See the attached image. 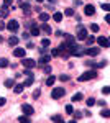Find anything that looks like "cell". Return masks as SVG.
<instances>
[{"label":"cell","mask_w":110,"mask_h":123,"mask_svg":"<svg viewBox=\"0 0 110 123\" xmlns=\"http://www.w3.org/2000/svg\"><path fill=\"white\" fill-rule=\"evenodd\" d=\"M95 77H97L95 71H87V72H84V74H81L77 77V80L79 82H85V80H91V79H95Z\"/></svg>","instance_id":"1"},{"label":"cell","mask_w":110,"mask_h":123,"mask_svg":"<svg viewBox=\"0 0 110 123\" xmlns=\"http://www.w3.org/2000/svg\"><path fill=\"white\" fill-rule=\"evenodd\" d=\"M21 66L25 69H35L36 67V61L35 59H28V57H21Z\"/></svg>","instance_id":"2"},{"label":"cell","mask_w":110,"mask_h":123,"mask_svg":"<svg viewBox=\"0 0 110 123\" xmlns=\"http://www.w3.org/2000/svg\"><path fill=\"white\" fill-rule=\"evenodd\" d=\"M66 95V90L63 87H54L53 90H51V98H61V97H64Z\"/></svg>","instance_id":"3"},{"label":"cell","mask_w":110,"mask_h":123,"mask_svg":"<svg viewBox=\"0 0 110 123\" xmlns=\"http://www.w3.org/2000/svg\"><path fill=\"white\" fill-rule=\"evenodd\" d=\"M87 36H89L87 28H85V26H82V25H79V26H77V38H76V39H81V41H84Z\"/></svg>","instance_id":"4"},{"label":"cell","mask_w":110,"mask_h":123,"mask_svg":"<svg viewBox=\"0 0 110 123\" xmlns=\"http://www.w3.org/2000/svg\"><path fill=\"white\" fill-rule=\"evenodd\" d=\"M5 28L8 30L10 33H17V31H18V21H17V20H10L8 23H7V25H5Z\"/></svg>","instance_id":"5"},{"label":"cell","mask_w":110,"mask_h":123,"mask_svg":"<svg viewBox=\"0 0 110 123\" xmlns=\"http://www.w3.org/2000/svg\"><path fill=\"white\" fill-rule=\"evenodd\" d=\"M99 53H100V48H97V46H94V48L89 46L87 49H85V54H87V56H91V57H95Z\"/></svg>","instance_id":"6"},{"label":"cell","mask_w":110,"mask_h":123,"mask_svg":"<svg viewBox=\"0 0 110 123\" xmlns=\"http://www.w3.org/2000/svg\"><path fill=\"white\" fill-rule=\"evenodd\" d=\"M95 41L99 43V46H100V48H109L110 46L109 38H107V36H99V38H95Z\"/></svg>","instance_id":"7"},{"label":"cell","mask_w":110,"mask_h":123,"mask_svg":"<svg viewBox=\"0 0 110 123\" xmlns=\"http://www.w3.org/2000/svg\"><path fill=\"white\" fill-rule=\"evenodd\" d=\"M21 110H23V113L28 115V117H31V115L35 113V108H33L31 105H28V104H23V105H21Z\"/></svg>","instance_id":"8"},{"label":"cell","mask_w":110,"mask_h":123,"mask_svg":"<svg viewBox=\"0 0 110 123\" xmlns=\"http://www.w3.org/2000/svg\"><path fill=\"white\" fill-rule=\"evenodd\" d=\"M49 61H51V54H46V53H45V54H41L39 61L36 62V66H39V64H48Z\"/></svg>","instance_id":"9"},{"label":"cell","mask_w":110,"mask_h":123,"mask_svg":"<svg viewBox=\"0 0 110 123\" xmlns=\"http://www.w3.org/2000/svg\"><path fill=\"white\" fill-rule=\"evenodd\" d=\"M84 13H85L87 17L95 15V7H94V5H85V7H84Z\"/></svg>","instance_id":"10"},{"label":"cell","mask_w":110,"mask_h":123,"mask_svg":"<svg viewBox=\"0 0 110 123\" xmlns=\"http://www.w3.org/2000/svg\"><path fill=\"white\" fill-rule=\"evenodd\" d=\"M13 54H15L17 57H20V59H21V57H25V54H26V53H25V49H23V48H15Z\"/></svg>","instance_id":"11"},{"label":"cell","mask_w":110,"mask_h":123,"mask_svg":"<svg viewBox=\"0 0 110 123\" xmlns=\"http://www.w3.org/2000/svg\"><path fill=\"white\" fill-rule=\"evenodd\" d=\"M53 20H54L56 23H61V21H63V13H61V12H54V13H53Z\"/></svg>","instance_id":"12"},{"label":"cell","mask_w":110,"mask_h":123,"mask_svg":"<svg viewBox=\"0 0 110 123\" xmlns=\"http://www.w3.org/2000/svg\"><path fill=\"white\" fill-rule=\"evenodd\" d=\"M39 31H45L46 35H51V33H53V30H51V26H49V25H46V23H43V25H41V28H39Z\"/></svg>","instance_id":"13"},{"label":"cell","mask_w":110,"mask_h":123,"mask_svg":"<svg viewBox=\"0 0 110 123\" xmlns=\"http://www.w3.org/2000/svg\"><path fill=\"white\" fill-rule=\"evenodd\" d=\"M23 89H25V85H23V84H15V85H13V92H15V94H21Z\"/></svg>","instance_id":"14"},{"label":"cell","mask_w":110,"mask_h":123,"mask_svg":"<svg viewBox=\"0 0 110 123\" xmlns=\"http://www.w3.org/2000/svg\"><path fill=\"white\" fill-rule=\"evenodd\" d=\"M18 43H20V39L17 38V36H13V35L8 38V44H10V46H17Z\"/></svg>","instance_id":"15"},{"label":"cell","mask_w":110,"mask_h":123,"mask_svg":"<svg viewBox=\"0 0 110 123\" xmlns=\"http://www.w3.org/2000/svg\"><path fill=\"white\" fill-rule=\"evenodd\" d=\"M20 8L23 10V15H25V13H28V12L31 10V7H30V3H23V2H21V3H20Z\"/></svg>","instance_id":"16"},{"label":"cell","mask_w":110,"mask_h":123,"mask_svg":"<svg viewBox=\"0 0 110 123\" xmlns=\"http://www.w3.org/2000/svg\"><path fill=\"white\" fill-rule=\"evenodd\" d=\"M0 17H2V18H7V17H8V7L3 5V7L0 8Z\"/></svg>","instance_id":"17"},{"label":"cell","mask_w":110,"mask_h":123,"mask_svg":"<svg viewBox=\"0 0 110 123\" xmlns=\"http://www.w3.org/2000/svg\"><path fill=\"white\" fill-rule=\"evenodd\" d=\"M49 18H51V15H49V13H46V12H43V13H39V20H41L43 23H46V21H48Z\"/></svg>","instance_id":"18"},{"label":"cell","mask_w":110,"mask_h":123,"mask_svg":"<svg viewBox=\"0 0 110 123\" xmlns=\"http://www.w3.org/2000/svg\"><path fill=\"white\" fill-rule=\"evenodd\" d=\"M8 66H10L8 59H7V57H0V67H2V69H5V67H8Z\"/></svg>","instance_id":"19"},{"label":"cell","mask_w":110,"mask_h":123,"mask_svg":"<svg viewBox=\"0 0 110 123\" xmlns=\"http://www.w3.org/2000/svg\"><path fill=\"white\" fill-rule=\"evenodd\" d=\"M30 35H31V36H38V35H39V28H38V26H35V25H31Z\"/></svg>","instance_id":"20"},{"label":"cell","mask_w":110,"mask_h":123,"mask_svg":"<svg viewBox=\"0 0 110 123\" xmlns=\"http://www.w3.org/2000/svg\"><path fill=\"white\" fill-rule=\"evenodd\" d=\"M84 41H85V44H87V46H92V44L95 43V36H92V35H91V36H87Z\"/></svg>","instance_id":"21"},{"label":"cell","mask_w":110,"mask_h":123,"mask_svg":"<svg viewBox=\"0 0 110 123\" xmlns=\"http://www.w3.org/2000/svg\"><path fill=\"white\" fill-rule=\"evenodd\" d=\"M3 85H5L7 89H12V87L15 85V79H7V80L3 82Z\"/></svg>","instance_id":"22"},{"label":"cell","mask_w":110,"mask_h":123,"mask_svg":"<svg viewBox=\"0 0 110 123\" xmlns=\"http://www.w3.org/2000/svg\"><path fill=\"white\" fill-rule=\"evenodd\" d=\"M82 98H84V95L81 94V92H79V94H74V95H72V102H81Z\"/></svg>","instance_id":"23"},{"label":"cell","mask_w":110,"mask_h":123,"mask_svg":"<svg viewBox=\"0 0 110 123\" xmlns=\"http://www.w3.org/2000/svg\"><path fill=\"white\" fill-rule=\"evenodd\" d=\"M100 115L104 117V118H109V117H110V110L107 108V107H104V108H102V112H100Z\"/></svg>","instance_id":"24"},{"label":"cell","mask_w":110,"mask_h":123,"mask_svg":"<svg viewBox=\"0 0 110 123\" xmlns=\"http://www.w3.org/2000/svg\"><path fill=\"white\" fill-rule=\"evenodd\" d=\"M51 122L61 123V122H63V117H61V115H53V117H51Z\"/></svg>","instance_id":"25"},{"label":"cell","mask_w":110,"mask_h":123,"mask_svg":"<svg viewBox=\"0 0 110 123\" xmlns=\"http://www.w3.org/2000/svg\"><path fill=\"white\" fill-rule=\"evenodd\" d=\"M54 80H56V77L53 76V74H51V76H49L48 79H46V85H49V87H51V85L54 84Z\"/></svg>","instance_id":"26"},{"label":"cell","mask_w":110,"mask_h":123,"mask_svg":"<svg viewBox=\"0 0 110 123\" xmlns=\"http://www.w3.org/2000/svg\"><path fill=\"white\" fill-rule=\"evenodd\" d=\"M18 122L20 123H23V122H25V123H30L31 120L28 118V115H21V117H18Z\"/></svg>","instance_id":"27"},{"label":"cell","mask_w":110,"mask_h":123,"mask_svg":"<svg viewBox=\"0 0 110 123\" xmlns=\"http://www.w3.org/2000/svg\"><path fill=\"white\" fill-rule=\"evenodd\" d=\"M105 66H107V61H102L99 64H94V69H104Z\"/></svg>","instance_id":"28"},{"label":"cell","mask_w":110,"mask_h":123,"mask_svg":"<svg viewBox=\"0 0 110 123\" xmlns=\"http://www.w3.org/2000/svg\"><path fill=\"white\" fill-rule=\"evenodd\" d=\"M33 82H35V77H33V76H30V77L26 79V80H25V84H23V85H25V87H28V85H31V84H33Z\"/></svg>","instance_id":"29"},{"label":"cell","mask_w":110,"mask_h":123,"mask_svg":"<svg viewBox=\"0 0 110 123\" xmlns=\"http://www.w3.org/2000/svg\"><path fill=\"white\" fill-rule=\"evenodd\" d=\"M49 44H51V39H41V48H48Z\"/></svg>","instance_id":"30"},{"label":"cell","mask_w":110,"mask_h":123,"mask_svg":"<svg viewBox=\"0 0 110 123\" xmlns=\"http://www.w3.org/2000/svg\"><path fill=\"white\" fill-rule=\"evenodd\" d=\"M58 79H59V80H61V82H67V80H69V79H71V77L67 76V74H61V76L58 77Z\"/></svg>","instance_id":"31"},{"label":"cell","mask_w":110,"mask_h":123,"mask_svg":"<svg viewBox=\"0 0 110 123\" xmlns=\"http://www.w3.org/2000/svg\"><path fill=\"white\" fill-rule=\"evenodd\" d=\"M64 15H66V17H74V8H66L64 10Z\"/></svg>","instance_id":"32"},{"label":"cell","mask_w":110,"mask_h":123,"mask_svg":"<svg viewBox=\"0 0 110 123\" xmlns=\"http://www.w3.org/2000/svg\"><path fill=\"white\" fill-rule=\"evenodd\" d=\"M71 115H74V120H81L82 118V112H72Z\"/></svg>","instance_id":"33"},{"label":"cell","mask_w":110,"mask_h":123,"mask_svg":"<svg viewBox=\"0 0 110 123\" xmlns=\"http://www.w3.org/2000/svg\"><path fill=\"white\" fill-rule=\"evenodd\" d=\"M49 54H51V57H58V56H59V51H58V48L51 49V51H49Z\"/></svg>","instance_id":"34"},{"label":"cell","mask_w":110,"mask_h":123,"mask_svg":"<svg viewBox=\"0 0 110 123\" xmlns=\"http://www.w3.org/2000/svg\"><path fill=\"white\" fill-rule=\"evenodd\" d=\"M91 30H92V31H94V33H97V31L100 30V26H99L97 23H92V25H91Z\"/></svg>","instance_id":"35"},{"label":"cell","mask_w":110,"mask_h":123,"mask_svg":"<svg viewBox=\"0 0 110 123\" xmlns=\"http://www.w3.org/2000/svg\"><path fill=\"white\" fill-rule=\"evenodd\" d=\"M85 104H87V107H92V105L95 104V98H94V97H89V98H87V102H85Z\"/></svg>","instance_id":"36"},{"label":"cell","mask_w":110,"mask_h":123,"mask_svg":"<svg viewBox=\"0 0 110 123\" xmlns=\"http://www.w3.org/2000/svg\"><path fill=\"white\" fill-rule=\"evenodd\" d=\"M102 94H104V95H109L110 94V87H109V85H105V87L102 89Z\"/></svg>","instance_id":"37"},{"label":"cell","mask_w":110,"mask_h":123,"mask_svg":"<svg viewBox=\"0 0 110 123\" xmlns=\"http://www.w3.org/2000/svg\"><path fill=\"white\" fill-rule=\"evenodd\" d=\"M72 112H74L72 105H66V113H69V115H71V113H72Z\"/></svg>","instance_id":"38"},{"label":"cell","mask_w":110,"mask_h":123,"mask_svg":"<svg viewBox=\"0 0 110 123\" xmlns=\"http://www.w3.org/2000/svg\"><path fill=\"white\" fill-rule=\"evenodd\" d=\"M43 71H45V74H51V66H48V64H46V66L43 67Z\"/></svg>","instance_id":"39"},{"label":"cell","mask_w":110,"mask_h":123,"mask_svg":"<svg viewBox=\"0 0 110 123\" xmlns=\"http://www.w3.org/2000/svg\"><path fill=\"white\" fill-rule=\"evenodd\" d=\"M39 95H41V90H39V89H36V90L33 92V98H38Z\"/></svg>","instance_id":"40"},{"label":"cell","mask_w":110,"mask_h":123,"mask_svg":"<svg viewBox=\"0 0 110 123\" xmlns=\"http://www.w3.org/2000/svg\"><path fill=\"white\" fill-rule=\"evenodd\" d=\"M30 36H31V35H30L28 31H23V35H21V39H28Z\"/></svg>","instance_id":"41"},{"label":"cell","mask_w":110,"mask_h":123,"mask_svg":"<svg viewBox=\"0 0 110 123\" xmlns=\"http://www.w3.org/2000/svg\"><path fill=\"white\" fill-rule=\"evenodd\" d=\"M72 3H74V7H81L82 5V0H72Z\"/></svg>","instance_id":"42"},{"label":"cell","mask_w":110,"mask_h":123,"mask_svg":"<svg viewBox=\"0 0 110 123\" xmlns=\"http://www.w3.org/2000/svg\"><path fill=\"white\" fill-rule=\"evenodd\" d=\"M26 77H30V76H33V72H31V69H25V72H23Z\"/></svg>","instance_id":"43"},{"label":"cell","mask_w":110,"mask_h":123,"mask_svg":"<svg viewBox=\"0 0 110 123\" xmlns=\"http://www.w3.org/2000/svg\"><path fill=\"white\" fill-rule=\"evenodd\" d=\"M102 10L109 12V10H110V5H109V3H102Z\"/></svg>","instance_id":"44"},{"label":"cell","mask_w":110,"mask_h":123,"mask_svg":"<svg viewBox=\"0 0 110 123\" xmlns=\"http://www.w3.org/2000/svg\"><path fill=\"white\" fill-rule=\"evenodd\" d=\"M3 5L5 7H12V0H3Z\"/></svg>","instance_id":"45"},{"label":"cell","mask_w":110,"mask_h":123,"mask_svg":"<svg viewBox=\"0 0 110 123\" xmlns=\"http://www.w3.org/2000/svg\"><path fill=\"white\" fill-rule=\"evenodd\" d=\"M7 104V98H3V97H0V107H2V105H5Z\"/></svg>","instance_id":"46"},{"label":"cell","mask_w":110,"mask_h":123,"mask_svg":"<svg viewBox=\"0 0 110 123\" xmlns=\"http://www.w3.org/2000/svg\"><path fill=\"white\" fill-rule=\"evenodd\" d=\"M99 105H100V107H107V102H104V100H99Z\"/></svg>","instance_id":"47"},{"label":"cell","mask_w":110,"mask_h":123,"mask_svg":"<svg viewBox=\"0 0 110 123\" xmlns=\"http://www.w3.org/2000/svg\"><path fill=\"white\" fill-rule=\"evenodd\" d=\"M54 35H56V36H63V31H61V30H58Z\"/></svg>","instance_id":"48"},{"label":"cell","mask_w":110,"mask_h":123,"mask_svg":"<svg viewBox=\"0 0 110 123\" xmlns=\"http://www.w3.org/2000/svg\"><path fill=\"white\" fill-rule=\"evenodd\" d=\"M2 30H5V23H3V21H0V31H2Z\"/></svg>","instance_id":"49"},{"label":"cell","mask_w":110,"mask_h":123,"mask_svg":"<svg viewBox=\"0 0 110 123\" xmlns=\"http://www.w3.org/2000/svg\"><path fill=\"white\" fill-rule=\"evenodd\" d=\"M26 48H28V49H31V48H35V44H33V43H28Z\"/></svg>","instance_id":"50"},{"label":"cell","mask_w":110,"mask_h":123,"mask_svg":"<svg viewBox=\"0 0 110 123\" xmlns=\"http://www.w3.org/2000/svg\"><path fill=\"white\" fill-rule=\"evenodd\" d=\"M56 2H58V0H49V5H54Z\"/></svg>","instance_id":"51"},{"label":"cell","mask_w":110,"mask_h":123,"mask_svg":"<svg viewBox=\"0 0 110 123\" xmlns=\"http://www.w3.org/2000/svg\"><path fill=\"white\" fill-rule=\"evenodd\" d=\"M36 2H38V3H41V2H43V0H36Z\"/></svg>","instance_id":"52"},{"label":"cell","mask_w":110,"mask_h":123,"mask_svg":"<svg viewBox=\"0 0 110 123\" xmlns=\"http://www.w3.org/2000/svg\"><path fill=\"white\" fill-rule=\"evenodd\" d=\"M2 41H3V38H2V36H0V43H2Z\"/></svg>","instance_id":"53"}]
</instances>
